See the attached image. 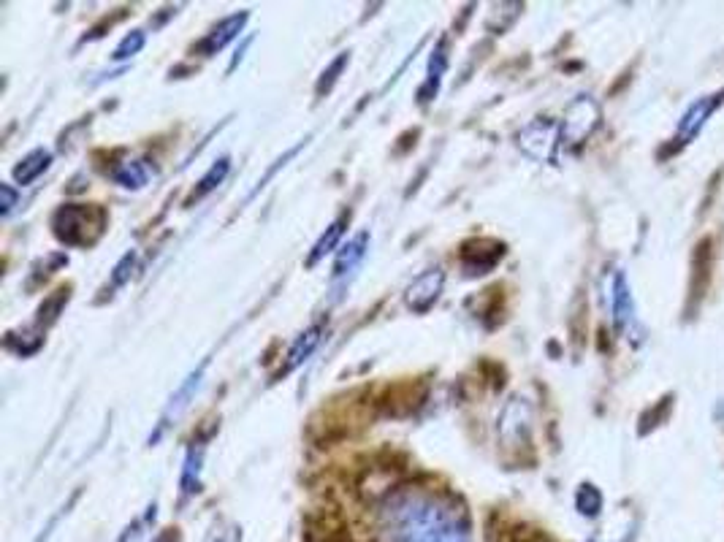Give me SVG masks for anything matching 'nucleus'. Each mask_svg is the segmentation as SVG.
<instances>
[{
  "label": "nucleus",
  "instance_id": "nucleus-2",
  "mask_svg": "<svg viewBox=\"0 0 724 542\" xmlns=\"http://www.w3.org/2000/svg\"><path fill=\"white\" fill-rule=\"evenodd\" d=\"M104 212L90 209V206H63L55 215V236L66 244H90L104 231Z\"/></svg>",
  "mask_w": 724,
  "mask_h": 542
},
{
  "label": "nucleus",
  "instance_id": "nucleus-6",
  "mask_svg": "<svg viewBox=\"0 0 724 542\" xmlns=\"http://www.w3.org/2000/svg\"><path fill=\"white\" fill-rule=\"evenodd\" d=\"M608 304H611L613 323L627 331L635 320V304H632L630 282L624 277V271H616L611 277V288H608Z\"/></svg>",
  "mask_w": 724,
  "mask_h": 542
},
{
  "label": "nucleus",
  "instance_id": "nucleus-21",
  "mask_svg": "<svg viewBox=\"0 0 724 542\" xmlns=\"http://www.w3.org/2000/svg\"><path fill=\"white\" fill-rule=\"evenodd\" d=\"M66 301H68V288L55 290V296L44 301V304H41V309H38V323H52V320L57 318V312L63 309V304H66Z\"/></svg>",
  "mask_w": 724,
  "mask_h": 542
},
{
  "label": "nucleus",
  "instance_id": "nucleus-11",
  "mask_svg": "<svg viewBox=\"0 0 724 542\" xmlns=\"http://www.w3.org/2000/svg\"><path fill=\"white\" fill-rule=\"evenodd\" d=\"M448 44H445V38H442L440 44H437V49L432 52V60H429V71H426V82L424 87H421V93H418V98H421V103H429L437 95V90H440V82H442V74H445V68H448Z\"/></svg>",
  "mask_w": 724,
  "mask_h": 542
},
{
  "label": "nucleus",
  "instance_id": "nucleus-12",
  "mask_svg": "<svg viewBox=\"0 0 724 542\" xmlns=\"http://www.w3.org/2000/svg\"><path fill=\"white\" fill-rule=\"evenodd\" d=\"M320 337H323V326L307 328V331H304V334H301V337L296 339V342H293L291 350H288V356H285V366H283V369H280V374L293 372L296 366L304 364V361H307V358L312 356V350L318 347Z\"/></svg>",
  "mask_w": 724,
  "mask_h": 542
},
{
  "label": "nucleus",
  "instance_id": "nucleus-14",
  "mask_svg": "<svg viewBox=\"0 0 724 542\" xmlns=\"http://www.w3.org/2000/svg\"><path fill=\"white\" fill-rule=\"evenodd\" d=\"M204 453H207V442L204 440H196L190 445L188 456H185V469H182V494L198 491V475H201Z\"/></svg>",
  "mask_w": 724,
  "mask_h": 542
},
{
  "label": "nucleus",
  "instance_id": "nucleus-22",
  "mask_svg": "<svg viewBox=\"0 0 724 542\" xmlns=\"http://www.w3.org/2000/svg\"><path fill=\"white\" fill-rule=\"evenodd\" d=\"M136 261H139V255H136V253L123 255V261H120V263H117V266H114L112 285H123V282L128 280V277H131V274H133V269H136Z\"/></svg>",
  "mask_w": 724,
  "mask_h": 542
},
{
  "label": "nucleus",
  "instance_id": "nucleus-23",
  "mask_svg": "<svg viewBox=\"0 0 724 542\" xmlns=\"http://www.w3.org/2000/svg\"><path fill=\"white\" fill-rule=\"evenodd\" d=\"M0 196H3V215H9L11 209H14V204H17V190L11 185H0Z\"/></svg>",
  "mask_w": 724,
  "mask_h": 542
},
{
  "label": "nucleus",
  "instance_id": "nucleus-13",
  "mask_svg": "<svg viewBox=\"0 0 724 542\" xmlns=\"http://www.w3.org/2000/svg\"><path fill=\"white\" fill-rule=\"evenodd\" d=\"M348 220H350L348 212H342V215H339L337 220L326 228V234L320 236L318 242H315V247H312L310 258H307V266H315L320 258H326V255L337 247L339 239H342V234H345V228H348Z\"/></svg>",
  "mask_w": 724,
  "mask_h": 542
},
{
  "label": "nucleus",
  "instance_id": "nucleus-3",
  "mask_svg": "<svg viewBox=\"0 0 724 542\" xmlns=\"http://www.w3.org/2000/svg\"><path fill=\"white\" fill-rule=\"evenodd\" d=\"M600 125V106L589 95H578L567 106L565 120H562V141L570 147H581Z\"/></svg>",
  "mask_w": 724,
  "mask_h": 542
},
{
  "label": "nucleus",
  "instance_id": "nucleus-17",
  "mask_svg": "<svg viewBox=\"0 0 724 542\" xmlns=\"http://www.w3.org/2000/svg\"><path fill=\"white\" fill-rule=\"evenodd\" d=\"M114 179L123 187H133V190H136V187L147 185L150 169L144 166V160H128V163H123L120 169L114 171Z\"/></svg>",
  "mask_w": 724,
  "mask_h": 542
},
{
  "label": "nucleus",
  "instance_id": "nucleus-1",
  "mask_svg": "<svg viewBox=\"0 0 724 542\" xmlns=\"http://www.w3.org/2000/svg\"><path fill=\"white\" fill-rule=\"evenodd\" d=\"M386 529L391 542H470L459 510L421 494H402L388 502Z\"/></svg>",
  "mask_w": 724,
  "mask_h": 542
},
{
  "label": "nucleus",
  "instance_id": "nucleus-24",
  "mask_svg": "<svg viewBox=\"0 0 724 542\" xmlns=\"http://www.w3.org/2000/svg\"><path fill=\"white\" fill-rule=\"evenodd\" d=\"M155 542H177V532L174 529H169V532H163Z\"/></svg>",
  "mask_w": 724,
  "mask_h": 542
},
{
  "label": "nucleus",
  "instance_id": "nucleus-20",
  "mask_svg": "<svg viewBox=\"0 0 724 542\" xmlns=\"http://www.w3.org/2000/svg\"><path fill=\"white\" fill-rule=\"evenodd\" d=\"M144 41H147V36H144V30H133L131 36H125L120 44H117V49H114V60H128V57H133L139 49L144 47Z\"/></svg>",
  "mask_w": 724,
  "mask_h": 542
},
{
  "label": "nucleus",
  "instance_id": "nucleus-8",
  "mask_svg": "<svg viewBox=\"0 0 724 542\" xmlns=\"http://www.w3.org/2000/svg\"><path fill=\"white\" fill-rule=\"evenodd\" d=\"M719 98H722V95H706V98L692 103L687 112H684V117H681V122H678V139L684 141V144L695 139L700 128H703L708 117H711V112L716 109Z\"/></svg>",
  "mask_w": 724,
  "mask_h": 542
},
{
  "label": "nucleus",
  "instance_id": "nucleus-10",
  "mask_svg": "<svg viewBox=\"0 0 724 542\" xmlns=\"http://www.w3.org/2000/svg\"><path fill=\"white\" fill-rule=\"evenodd\" d=\"M204 366H207V364H204ZM204 366H201L198 372L190 374L188 380H185V385H182V388H179V391L174 393V396H171L169 410H166V415H163V421H160V429L155 431V434H152L150 442H158V440H160V434H163V429L169 426L171 418H179V412H182V410H185V407H188L190 399H193V393H196V391H198V385H201V374H204Z\"/></svg>",
  "mask_w": 724,
  "mask_h": 542
},
{
  "label": "nucleus",
  "instance_id": "nucleus-15",
  "mask_svg": "<svg viewBox=\"0 0 724 542\" xmlns=\"http://www.w3.org/2000/svg\"><path fill=\"white\" fill-rule=\"evenodd\" d=\"M49 163H52V155L47 150H33L30 155L19 160V166L14 169V179H17L19 185H30L33 179H38L49 169Z\"/></svg>",
  "mask_w": 724,
  "mask_h": 542
},
{
  "label": "nucleus",
  "instance_id": "nucleus-4",
  "mask_svg": "<svg viewBox=\"0 0 724 542\" xmlns=\"http://www.w3.org/2000/svg\"><path fill=\"white\" fill-rule=\"evenodd\" d=\"M559 141H562V125L551 120H535L518 133V147L540 163H551L556 158Z\"/></svg>",
  "mask_w": 724,
  "mask_h": 542
},
{
  "label": "nucleus",
  "instance_id": "nucleus-5",
  "mask_svg": "<svg viewBox=\"0 0 724 542\" xmlns=\"http://www.w3.org/2000/svg\"><path fill=\"white\" fill-rule=\"evenodd\" d=\"M442 285H445V274H442V269L424 271V274L407 288L405 293L407 307L413 309V312H418V315L429 312V309L437 304V299H440Z\"/></svg>",
  "mask_w": 724,
  "mask_h": 542
},
{
  "label": "nucleus",
  "instance_id": "nucleus-19",
  "mask_svg": "<svg viewBox=\"0 0 724 542\" xmlns=\"http://www.w3.org/2000/svg\"><path fill=\"white\" fill-rule=\"evenodd\" d=\"M348 60H350L348 52H342V55H339L337 60L331 63L329 71H323V76H320L318 87H315V93H318V95L329 93L331 87H334V82H337V79H339V74H342V68L348 66Z\"/></svg>",
  "mask_w": 724,
  "mask_h": 542
},
{
  "label": "nucleus",
  "instance_id": "nucleus-7",
  "mask_svg": "<svg viewBox=\"0 0 724 542\" xmlns=\"http://www.w3.org/2000/svg\"><path fill=\"white\" fill-rule=\"evenodd\" d=\"M247 19H250V14L242 11V14H234V17H226L223 22H217L215 28L209 30L204 41L196 47L198 55H215V52H220L228 41H234V38L239 36V30L245 28Z\"/></svg>",
  "mask_w": 724,
  "mask_h": 542
},
{
  "label": "nucleus",
  "instance_id": "nucleus-16",
  "mask_svg": "<svg viewBox=\"0 0 724 542\" xmlns=\"http://www.w3.org/2000/svg\"><path fill=\"white\" fill-rule=\"evenodd\" d=\"M228 171H231V160H228V158L217 160L215 166H212V169H209L204 177L198 179V187L193 190V193H190L188 204H193V201H201V198L209 196V193H212L217 185H223V179L228 177Z\"/></svg>",
  "mask_w": 724,
  "mask_h": 542
},
{
  "label": "nucleus",
  "instance_id": "nucleus-9",
  "mask_svg": "<svg viewBox=\"0 0 724 542\" xmlns=\"http://www.w3.org/2000/svg\"><path fill=\"white\" fill-rule=\"evenodd\" d=\"M367 250H369L367 231H364V234H358L356 239H350V242L339 250L337 261H334V282H342V280H348V277H353V271L361 266Z\"/></svg>",
  "mask_w": 724,
  "mask_h": 542
},
{
  "label": "nucleus",
  "instance_id": "nucleus-18",
  "mask_svg": "<svg viewBox=\"0 0 724 542\" xmlns=\"http://www.w3.org/2000/svg\"><path fill=\"white\" fill-rule=\"evenodd\" d=\"M575 507L581 510V515H589V518H594V515L600 513V507H602L600 491H597L594 486H581V491H578V496H575Z\"/></svg>",
  "mask_w": 724,
  "mask_h": 542
}]
</instances>
